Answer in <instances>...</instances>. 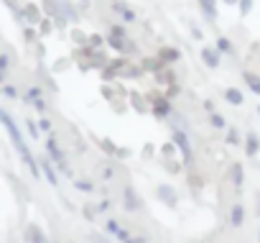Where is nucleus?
Instances as JSON below:
<instances>
[{"label":"nucleus","instance_id":"obj_1","mask_svg":"<svg viewBox=\"0 0 260 243\" xmlns=\"http://www.w3.org/2000/svg\"><path fill=\"white\" fill-rule=\"evenodd\" d=\"M171 139H174V146L179 149V154H181L184 164H191V161H194V149H191L189 136H186L181 128H174V131H171Z\"/></svg>","mask_w":260,"mask_h":243},{"label":"nucleus","instance_id":"obj_2","mask_svg":"<svg viewBox=\"0 0 260 243\" xmlns=\"http://www.w3.org/2000/svg\"><path fill=\"white\" fill-rule=\"evenodd\" d=\"M46 154L54 159V164H56L61 172H69V169H64V151L59 149V141H56L54 136H49V139H46Z\"/></svg>","mask_w":260,"mask_h":243},{"label":"nucleus","instance_id":"obj_3","mask_svg":"<svg viewBox=\"0 0 260 243\" xmlns=\"http://www.w3.org/2000/svg\"><path fill=\"white\" fill-rule=\"evenodd\" d=\"M41 172H44V177H46V182L51 184V187H59V174H56V164H54V159L51 156H41Z\"/></svg>","mask_w":260,"mask_h":243},{"label":"nucleus","instance_id":"obj_4","mask_svg":"<svg viewBox=\"0 0 260 243\" xmlns=\"http://www.w3.org/2000/svg\"><path fill=\"white\" fill-rule=\"evenodd\" d=\"M202 62H204L209 69H217V67H219V49L204 46V49H202Z\"/></svg>","mask_w":260,"mask_h":243},{"label":"nucleus","instance_id":"obj_5","mask_svg":"<svg viewBox=\"0 0 260 243\" xmlns=\"http://www.w3.org/2000/svg\"><path fill=\"white\" fill-rule=\"evenodd\" d=\"M125 210L127 212H136L138 207H141V200H138V195H136V190L133 187H125Z\"/></svg>","mask_w":260,"mask_h":243},{"label":"nucleus","instance_id":"obj_6","mask_svg":"<svg viewBox=\"0 0 260 243\" xmlns=\"http://www.w3.org/2000/svg\"><path fill=\"white\" fill-rule=\"evenodd\" d=\"M257 151H260V139L252 131H247L245 133V156H255Z\"/></svg>","mask_w":260,"mask_h":243},{"label":"nucleus","instance_id":"obj_7","mask_svg":"<svg viewBox=\"0 0 260 243\" xmlns=\"http://www.w3.org/2000/svg\"><path fill=\"white\" fill-rule=\"evenodd\" d=\"M230 177H232V184L237 192H242V184H245V167L242 164H232L230 169Z\"/></svg>","mask_w":260,"mask_h":243},{"label":"nucleus","instance_id":"obj_8","mask_svg":"<svg viewBox=\"0 0 260 243\" xmlns=\"http://www.w3.org/2000/svg\"><path fill=\"white\" fill-rule=\"evenodd\" d=\"M230 225L232 228H242L245 225V207L242 205H232V210H230Z\"/></svg>","mask_w":260,"mask_h":243},{"label":"nucleus","instance_id":"obj_9","mask_svg":"<svg viewBox=\"0 0 260 243\" xmlns=\"http://www.w3.org/2000/svg\"><path fill=\"white\" fill-rule=\"evenodd\" d=\"M224 100H227L230 105H235V107H240V105L245 102V97H242V92H240L237 87H224Z\"/></svg>","mask_w":260,"mask_h":243},{"label":"nucleus","instance_id":"obj_10","mask_svg":"<svg viewBox=\"0 0 260 243\" xmlns=\"http://www.w3.org/2000/svg\"><path fill=\"white\" fill-rule=\"evenodd\" d=\"M242 79H245V85L250 87V92H255V95H260V74H255V72H242Z\"/></svg>","mask_w":260,"mask_h":243},{"label":"nucleus","instance_id":"obj_11","mask_svg":"<svg viewBox=\"0 0 260 243\" xmlns=\"http://www.w3.org/2000/svg\"><path fill=\"white\" fill-rule=\"evenodd\" d=\"M199 8L209 21H217V0H199Z\"/></svg>","mask_w":260,"mask_h":243},{"label":"nucleus","instance_id":"obj_12","mask_svg":"<svg viewBox=\"0 0 260 243\" xmlns=\"http://www.w3.org/2000/svg\"><path fill=\"white\" fill-rule=\"evenodd\" d=\"M153 115H156V118H169V115H171V102H169V100H156Z\"/></svg>","mask_w":260,"mask_h":243},{"label":"nucleus","instance_id":"obj_13","mask_svg":"<svg viewBox=\"0 0 260 243\" xmlns=\"http://www.w3.org/2000/svg\"><path fill=\"white\" fill-rule=\"evenodd\" d=\"M158 197H161V200H166L171 207H176V195H174V187H169V184L158 187Z\"/></svg>","mask_w":260,"mask_h":243},{"label":"nucleus","instance_id":"obj_14","mask_svg":"<svg viewBox=\"0 0 260 243\" xmlns=\"http://www.w3.org/2000/svg\"><path fill=\"white\" fill-rule=\"evenodd\" d=\"M214 46L219 49V54H227V57H230V54H235V46H232V41H230L227 36H219Z\"/></svg>","mask_w":260,"mask_h":243},{"label":"nucleus","instance_id":"obj_15","mask_svg":"<svg viewBox=\"0 0 260 243\" xmlns=\"http://www.w3.org/2000/svg\"><path fill=\"white\" fill-rule=\"evenodd\" d=\"M112 8H115V11H117V13H120V16H122V18H125L127 23H130V21H136V13L130 11V8H127L125 3H120V0H117V3H115Z\"/></svg>","mask_w":260,"mask_h":243},{"label":"nucleus","instance_id":"obj_16","mask_svg":"<svg viewBox=\"0 0 260 243\" xmlns=\"http://www.w3.org/2000/svg\"><path fill=\"white\" fill-rule=\"evenodd\" d=\"M209 123H212L217 131H227V120H224L219 113H209Z\"/></svg>","mask_w":260,"mask_h":243},{"label":"nucleus","instance_id":"obj_17","mask_svg":"<svg viewBox=\"0 0 260 243\" xmlns=\"http://www.w3.org/2000/svg\"><path fill=\"white\" fill-rule=\"evenodd\" d=\"M8 69H11V57H8V51H3L0 54V79H6Z\"/></svg>","mask_w":260,"mask_h":243},{"label":"nucleus","instance_id":"obj_18","mask_svg":"<svg viewBox=\"0 0 260 243\" xmlns=\"http://www.w3.org/2000/svg\"><path fill=\"white\" fill-rule=\"evenodd\" d=\"M41 95H44L41 87H28L26 95H23V100H26V102H34V100H41Z\"/></svg>","mask_w":260,"mask_h":243},{"label":"nucleus","instance_id":"obj_19","mask_svg":"<svg viewBox=\"0 0 260 243\" xmlns=\"http://www.w3.org/2000/svg\"><path fill=\"white\" fill-rule=\"evenodd\" d=\"M74 190H79V192L89 195V192H94V184H92V182H87V179H77V182H74Z\"/></svg>","mask_w":260,"mask_h":243},{"label":"nucleus","instance_id":"obj_20","mask_svg":"<svg viewBox=\"0 0 260 243\" xmlns=\"http://www.w3.org/2000/svg\"><path fill=\"white\" fill-rule=\"evenodd\" d=\"M0 92H3L8 100H18V97H21V92H18L13 85H3V87H0Z\"/></svg>","mask_w":260,"mask_h":243},{"label":"nucleus","instance_id":"obj_21","mask_svg":"<svg viewBox=\"0 0 260 243\" xmlns=\"http://www.w3.org/2000/svg\"><path fill=\"white\" fill-rule=\"evenodd\" d=\"M158 57H161V62H176L179 59V51L176 49H161Z\"/></svg>","mask_w":260,"mask_h":243},{"label":"nucleus","instance_id":"obj_22","mask_svg":"<svg viewBox=\"0 0 260 243\" xmlns=\"http://www.w3.org/2000/svg\"><path fill=\"white\" fill-rule=\"evenodd\" d=\"M105 230H107L110 235H117L122 228H120V223H117V220H107V223H105Z\"/></svg>","mask_w":260,"mask_h":243},{"label":"nucleus","instance_id":"obj_23","mask_svg":"<svg viewBox=\"0 0 260 243\" xmlns=\"http://www.w3.org/2000/svg\"><path fill=\"white\" fill-rule=\"evenodd\" d=\"M28 233H31V238H34V243H46V238H44V233H41V230H39L36 225H31V230H28Z\"/></svg>","mask_w":260,"mask_h":243},{"label":"nucleus","instance_id":"obj_24","mask_svg":"<svg viewBox=\"0 0 260 243\" xmlns=\"http://www.w3.org/2000/svg\"><path fill=\"white\" fill-rule=\"evenodd\" d=\"M250 11H252V0H240V13L247 16Z\"/></svg>","mask_w":260,"mask_h":243},{"label":"nucleus","instance_id":"obj_25","mask_svg":"<svg viewBox=\"0 0 260 243\" xmlns=\"http://www.w3.org/2000/svg\"><path fill=\"white\" fill-rule=\"evenodd\" d=\"M46 107H49V105H46L44 97H41V100H34V110H36V113H46Z\"/></svg>","mask_w":260,"mask_h":243},{"label":"nucleus","instance_id":"obj_26","mask_svg":"<svg viewBox=\"0 0 260 243\" xmlns=\"http://www.w3.org/2000/svg\"><path fill=\"white\" fill-rule=\"evenodd\" d=\"M39 128L49 133V131H51V120H49V118H41V120H39Z\"/></svg>","mask_w":260,"mask_h":243},{"label":"nucleus","instance_id":"obj_27","mask_svg":"<svg viewBox=\"0 0 260 243\" xmlns=\"http://www.w3.org/2000/svg\"><path fill=\"white\" fill-rule=\"evenodd\" d=\"M227 141L230 144H237V131L235 128H227Z\"/></svg>","mask_w":260,"mask_h":243},{"label":"nucleus","instance_id":"obj_28","mask_svg":"<svg viewBox=\"0 0 260 243\" xmlns=\"http://www.w3.org/2000/svg\"><path fill=\"white\" fill-rule=\"evenodd\" d=\"M97 210H100V212H107V210H110V200H102V202L97 205Z\"/></svg>","mask_w":260,"mask_h":243},{"label":"nucleus","instance_id":"obj_29","mask_svg":"<svg viewBox=\"0 0 260 243\" xmlns=\"http://www.w3.org/2000/svg\"><path fill=\"white\" fill-rule=\"evenodd\" d=\"M36 128H39V126H36V123H31V120H28V133H31L34 139L39 136V131H36Z\"/></svg>","mask_w":260,"mask_h":243},{"label":"nucleus","instance_id":"obj_30","mask_svg":"<svg viewBox=\"0 0 260 243\" xmlns=\"http://www.w3.org/2000/svg\"><path fill=\"white\" fill-rule=\"evenodd\" d=\"M102 177H105V179H112V177H115V169H112V167H107V169L102 172Z\"/></svg>","mask_w":260,"mask_h":243},{"label":"nucleus","instance_id":"obj_31","mask_svg":"<svg viewBox=\"0 0 260 243\" xmlns=\"http://www.w3.org/2000/svg\"><path fill=\"white\" fill-rule=\"evenodd\" d=\"M204 110H207V113H214V102H212V100H204Z\"/></svg>","mask_w":260,"mask_h":243},{"label":"nucleus","instance_id":"obj_32","mask_svg":"<svg viewBox=\"0 0 260 243\" xmlns=\"http://www.w3.org/2000/svg\"><path fill=\"white\" fill-rule=\"evenodd\" d=\"M130 243H146V238H130Z\"/></svg>","mask_w":260,"mask_h":243},{"label":"nucleus","instance_id":"obj_33","mask_svg":"<svg viewBox=\"0 0 260 243\" xmlns=\"http://www.w3.org/2000/svg\"><path fill=\"white\" fill-rule=\"evenodd\" d=\"M224 3H230V6H235V3H240V0H224Z\"/></svg>","mask_w":260,"mask_h":243},{"label":"nucleus","instance_id":"obj_34","mask_svg":"<svg viewBox=\"0 0 260 243\" xmlns=\"http://www.w3.org/2000/svg\"><path fill=\"white\" fill-rule=\"evenodd\" d=\"M257 118H260V105H257Z\"/></svg>","mask_w":260,"mask_h":243},{"label":"nucleus","instance_id":"obj_35","mask_svg":"<svg viewBox=\"0 0 260 243\" xmlns=\"http://www.w3.org/2000/svg\"><path fill=\"white\" fill-rule=\"evenodd\" d=\"M257 243H260V233H257Z\"/></svg>","mask_w":260,"mask_h":243},{"label":"nucleus","instance_id":"obj_36","mask_svg":"<svg viewBox=\"0 0 260 243\" xmlns=\"http://www.w3.org/2000/svg\"><path fill=\"white\" fill-rule=\"evenodd\" d=\"M112 3H117V0H112Z\"/></svg>","mask_w":260,"mask_h":243}]
</instances>
